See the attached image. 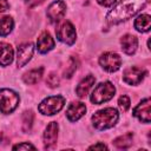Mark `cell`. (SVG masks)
<instances>
[{
    "instance_id": "cell-1",
    "label": "cell",
    "mask_w": 151,
    "mask_h": 151,
    "mask_svg": "<svg viewBox=\"0 0 151 151\" xmlns=\"http://www.w3.org/2000/svg\"><path fill=\"white\" fill-rule=\"evenodd\" d=\"M147 1L149 0H120L109 12L106 17L107 22L111 25H117L132 18L142 8H144Z\"/></svg>"
},
{
    "instance_id": "cell-2",
    "label": "cell",
    "mask_w": 151,
    "mask_h": 151,
    "mask_svg": "<svg viewBox=\"0 0 151 151\" xmlns=\"http://www.w3.org/2000/svg\"><path fill=\"white\" fill-rule=\"evenodd\" d=\"M119 119V113L113 107H106L97 111L92 116V124L97 130H107L113 127Z\"/></svg>"
},
{
    "instance_id": "cell-3",
    "label": "cell",
    "mask_w": 151,
    "mask_h": 151,
    "mask_svg": "<svg viewBox=\"0 0 151 151\" xmlns=\"http://www.w3.org/2000/svg\"><path fill=\"white\" fill-rule=\"evenodd\" d=\"M116 93V87L111 81H104L97 85L91 94V101L93 104H103L113 98Z\"/></svg>"
},
{
    "instance_id": "cell-4",
    "label": "cell",
    "mask_w": 151,
    "mask_h": 151,
    "mask_svg": "<svg viewBox=\"0 0 151 151\" xmlns=\"http://www.w3.org/2000/svg\"><path fill=\"white\" fill-rule=\"evenodd\" d=\"M20 101L19 94L11 88L0 90V112L8 114L12 113Z\"/></svg>"
},
{
    "instance_id": "cell-5",
    "label": "cell",
    "mask_w": 151,
    "mask_h": 151,
    "mask_svg": "<svg viewBox=\"0 0 151 151\" xmlns=\"http://www.w3.org/2000/svg\"><path fill=\"white\" fill-rule=\"evenodd\" d=\"M65 105V98L63 96H52L45 98L38 106L40 113L45 116H52L58 113Z\"/></svg>"
},
{
    "instance_id": "cell-6",
    "label": "cell",
    "mask_w": 151,
    "mask_h": 151,
    "mask_svg": "<svg viewBox=\"0 0 151 151\" xmlns=\"http://www.w3.org/2000/svg\"><path fill=\"white\" fill-rule=\"evenodd\" d=\"M58 40L66 45H73L77 39V33L74 26L70 21H64L55 31Z\"/></svg>"
},
{
    "instance_id": "cell-7",
    "label": "cell",
    "mask_w": 151,
    "mask_h": 151,
    "mask_svg": "<svg viewBox=\"0 0 151 151\" xmlns=\"http://www.w3.org/2000/svg\"><path fill=\"white\" fill-rule=\"evenodd\" d=\"M99 65L107 72H116L122 66V58L113 52H105L99 57Z\"/></svg>"
},
{
    "instance_id": "cell-8",
    "label": "cell",
    "mask_w": 151,
    "mask_h": 151,
    "mask_svg": "<svg viewBox=\"0 0 151 151\" xmlns=\"http://www.w3.org/2000/svg\"><path fill=\"white\" fill-rule=\"evenodd\" d=\"M145 76H146V71L144 68L132 66L123 72V80L129 85H137L144 79Z\"/></svg>"
},
{
    "instance_id": "cell-9",
    "label": "cell",
    "mask_w": 151,
    "mask_h": 151,
    "mask_svg": "<svg viewBox=\"0 0 151 151\" xmlns=\"http://www.w3.org/2000/svg\"><path fill=\"white\" fill-rule=\"evenodd\" d=\"M48 19L51 20V22H58L60 21L64 15L66 14V4L61 0H55L53 1L48 8H47V12H46Z\"/></svg>"
},
{
    "instance_id": "cell-10",
    "label": "cell",
    "mask_w": 151,
    "mask_h": 151,
    "mask_svg": "<svg viewBox=\"0 0 151 151\" xmlns=\"http://www.w3.org/2000/svg\"><path fill=\"white\" fill-rule=\"evenodd\" d=\"M33 44L32 42H25L18 46V51H17V64L19 67L25 66L32 58L33 55Z\"/></svg>"
},
{
    "instance_id": "cell-11",
    "label": "cell",
    "mask_w": 151,
    "mask_h": 151,
    "mask_svg": "<svg viewBox=\"0 0 151 151\" xmlns=\"http://www.w3.org/2000/svg\"><path fill=\"white\" fill-rule=\"evenodd\" d=\"M58 123L57 122H51L44 132V146L45 149H53L57 144V138H58Z\"/></svg>"
},
{
    "instance_id": "cell-12",
    "label": "cell",
    "mask_w": 151,
    "mask_h": 151,
    "mask_svg": "<svg viewBox=\"0 0 151 151\" xmlns=\"http://www.w3.org/2000/svg\"><path fill=\"white\" fill-rule=\"evenodd\" d=\"M150 98H145L142 100L134 109H133V116L138 118L142 123H150L151 116H150Z\"/></svg>"
},
{
    "instance_id": "cell-13",
    "label": "cell",
    "mask_w": 151,
    "mask_h": 151,
    "mask_svg": "<svg viewBox=\"0 0 151 151\" xmlns=\"http://www.w3.org/2000/svg\"><path fill=\"white\" fill-rule=\"evenodd\" d=\"M85 112H86L85 104L81 101H76L68 106L66 111V117L70 122H77L85 114Z\"/></svg>"
},
{
    "instance_id": "cell-14",
    "label": "cell",
    "mask_w": 151,
    "mask_h": 151,
    "mask_svg": "<svg viewBox=\"0 0 151 151\" xmlns=\"http://www.w3.org/2000/svg\"><path fill=\"white\" fill-rule=\"evenodd\" d=\"M53 47H54V40L51 37V34L48 32H46V31L42 32L38 37V40H37V50H38V52L41 53V54H45L48 51H51Z\"/></svg>"
},
{
    "instance_id": "cell-15",
    "label": "cell",
    "mask_w": 151,
    "mask_h": 151,
    "mask_svg": "<svg viewBox=\"0 0 151 151\" xmlns=\"http://www.w3.org/2000/svg\"><path fill=\"white\" fill-rule=\"evenodd\" d=\"M120 45H122L123 52L131 55L136 52V50L138 47V39H137V37H134L132 34H125L120 39Z\"/></svg>"
},
{
    "instance_id": "cell-16",
    "label": "cell",
    "mask_w": 151,
    "mask_h": 151,
    "mask_svg": "<svg viewBox=\"0 0 151 151\" xmlns=\"http://www.w3.org/2000/svg\"><path fill=\"white\" fill-rule=\"evenodd\" d=\"M94 83H96V78H94L92 74L86 76V77L78 84V86H77V88H76L77 96H78L79 98L86 97V94L88 93V91L91 90V87L94 85Z\"/></svg>"
},
{
    "instance_id": "cell-17",
    "label": "cell",
    "mask_w": 151,
    "mask_h": 151,
    "mask_svg": "<svg viewBox=\"0 0 151 151\" xmlns=\"http://www.w3.org/2000/svg\"><path fill=\"white\" fill-rule=\"evenodd\" d=\"M14 58V51L7 42H0V65L8 66Z\"/></svg>"
},
{
    "instance_id": "cell-18",
    "label": "cell",
    "mask_w": 151,
    "mask_h": 151,
    "mask_svg": "<svg viewBox=\"0 0 151 151\" xmlns=\"http://www.w3.org/2000/svg\"><path fill=\"white\" fill-rule=\"evenodd\" d=\"M150 26H151V18L149 14H140L134 20V28L138 32H142V33L149 32Z\"/></svg>"
},
{
    "instance_id": "cell-19",
    "label": "cell",
    "mask_w": 151,
    "mask_h": 151,
    "mask_svg": "<svg viewBox=\"0 0 151 151\" xmlns=\"http://www.w3.org/2000/svg\"><path fill=\"white\" fill-rule=\"evenodd\" d=\"M42 73H44V67H39V68L31 70V71L26 72V73L22 76V80H24L25 84H28V85L35 84V83H38V81L41 79Z\"/></svg>"
},
{
    "instance_id": "cell-20",
    "label": "cell",
    "mask_w": 151,
    "mask_h": 151,
    "mask_svg": "<svg viewBox=\"0 0 151 151\" xmlns=\"http://www.w3.org/2000/svg\"><path fill=\"white\" fill-rule=\"evenodd\" d=\"M13 27H14V21L12 17L6 15V17L0 18V35L1 37L8 35L12 32Z\"/></svg>"
},
{
    "instance_id": "cell-21",
    "label": "cell",
    "mask_w": 151,
    "mask_h": 151,
    "mask_svg": "<svg viewBox=\"0 0 151 151\" xmlns=\"http://www.w3.org/2000/svg\"><path fill=\"white\" fill-rule=\"evenodd\" d=\"M132 139H133V133L132 132H127V133H125V134L119 136L118 138H116L113 140V144L118 149H127V147L131 146Z\"/></svg>"
},
{
    "instance_id": "cell-22",
    "label": "cell",
    "mask_w": 151,
    "mask_h": 151,
    "mask_svg": "<svg viewBox=\"0 0 151 151\" xmlns=\"http://www.w3.org/2000/svg\"><path fill=\"white\" fill-rule=\"evenodd\" d=\"M33 124V112L32 111H26L22 114V130L25 132L29 131Z\"/></svg>"
},
{
    "instance_id": "cell-23",
    "label": "cell",
    "mask_w": 151,
    "mask_h": 151,
    "mask_svg": "<svg viewBox=\"0 0 151 151\" xmlns=\"http://www.w3.org/2000/svg\"><path fill=\"white\" fill-rule=\"evenodd\" d=\"M130 104H131V101H130V98H129L127 96H122V97H119V99H118V106H119V109H120L123 112H126V111L129 110Z\"/></svg>"
},
{
    "instance_id": "cell-24",
    "label": "cell",
    "mask_w": 151,
    "mask_h": 151,
    "mask_svg": "<svg viewBox=\"0 0 151 151\" xmlns=\"http://www.w3.org/2000/svg\"><path fill=\"white\" fill-rule=\"evenodd\" d=\"M76 68H77L76 60H74L73 58H71V59H70V65H68V67H67V68L65 70V72H64V77H65V78H70V77H72V74L74 73Z\"/></svg>"
},
{
    "instance_id": "cell-25",
    "label": "cell",
    "mask_w": 151,
    "mask_h": 151,
    "mask_svg": "<svg viewBox=\"0 0 151 151\" xmlns=\"http://www.w3.org/2000/svg\"><path fill=\"white\" fill-rule=\"evenodd\" d=\"M46 84H47L50 87H52V88L59 86V78H58V76H57L55 73H51V74L47 77V79H46Z\"/></svg>"
},
{
    "instance_id": "cell-26",
    "label": "cell",
    "mask_w": 151,
    "mask_h": 151,
    "mask_svg": "<svg viewBox=\"0 0 151 151\" xmlns=\"http://www.w3.org/2000/svg\"><path fill=\"white\" fill-rule=\"evenodd\" d=\"M35 150V146L32 145L31 143H20V144H17L13 146V150Z\"/></svg>"
},
{
    "instance_id": "cell-27",
    "label": "cell",
    "mask_w": 151,
    "mask_h": 151,
    "mask_svg": "<svg viewBox=\"0 0 151 151\" xmlns=\"http://www.w3.org/2000/svg\"><path fill=\"white\" fill-rule=\"evenodd\" d=\"M88 150H107V146L104 143H97L88 147Z\"/></svg>"
},
{
    "instance_id": "cell-28",
    "label": "cell",
    "mask_w": 151,
    "mask_h": 151,
    "mask_svg": "<svg viewBox=\"0 0 151 151\" xmlns=\"http://www.w3.org/2000/svg\"><path fill=\"white\" fill-rule=\"evenodd\" d=\"M97 1L99 5H101L104 7H110L116 2V0H97Z\"/></svg>"
},
{
    "instance_id": "cell-29",
    "label": "cell",
    "mask_w": 151,
    "mask_h": 151,
    "mask_svg": "<svg viewBox=\"0 0 151 151\" xmlns=\"http://www.w3.org/2000/svg\"><path fill=\"white\" fill-rule=\"evenodd\" d=\"M8 7H9V4H8L7 0H0V13L7 11Z\"/></svg>"
}]
</instances>
